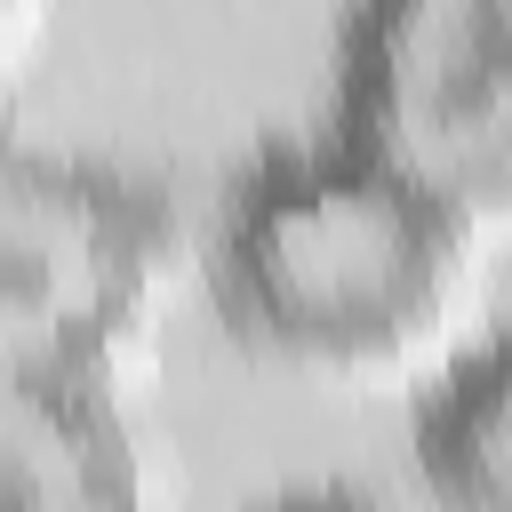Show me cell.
Here are the masks:
<instances>
[{"label":"cell","mask_w":512,"mask_h":512,"mask_svg":"<svg viewBox=\"0 0 512 512\" xmlns=\"http://www.w3.org/2000/svg\"><path fill=\"white\" fill-rule=\"evenodd\" d=\"M168 240L176 216L144 176L16 144L0 184V384L104 392Z\"/></svg>","instance_id":"7a4b0ae2"},{"label":"cell","mask_w":512,"mask_h":512,"mask_svg":"<svg viewBox=\"0 0 512 512\" xmlns=\"http://www.w3.org/2000/svg\"><path fill=\"white\" fill-rule=\"evenodd\" d=\"M0 504L8 512H152L104 392L0 384Z\"/></svg>","instance_id":"277c9868"},{"label":"cell","mask_w":512,"mask_h":512,"mask_svg":"<svg viewBox=\"0 0 512 512\" xmlns=\"http://www.w3.org/2000/svg\"><path fill=\"white\" fill-rule=\"evenodd\" d=\"M416 472L448 512H512V336L488 344L424 416Z\"/></svg>","instance_id":"5b68a950"},{"label":"cell","mask_w":512,"mask_h":512,"mask_svg":"<svg viewBox=\"0 0 512 512\" xmlns=\"http://www.w3.org/2000/svg\"><path fill=\"white\" fill-rule=\"evenodd\" d=\"M336 136L464 224L512 208V0H352Z\"/></svg>","instance_id":"3957f363"},{"label":"cell","mask_w":512,"mask_h":512,"mask_svg":"<svg viewBox=\"0 0 512 512\" xmlns=\"http://www.w3.org/2000/svg\"><path fill=\"white\" fill-rule=\"evenodd\" d=\"M264 512H400V504L384 488H360V480H320V488H296V496H280Z\"/></svg>","instance_id":"8992f818"},{"label":"cell","mask_w":512,"mask_h":512,"mask_svg":"<svg viewBox=\"0 0 512 512\" xmlns=\"http://www.w3.org/2000/svg\"><path fill=\"white\" fill-rule=\"evenodd\" d=\"M456 240L464 216L328 128L320 144L264 152L224 192L208 272L256 344L296 360H384L440 320Z\"/></svg>","instance_id":"6da1fadb"}]
</instances>
